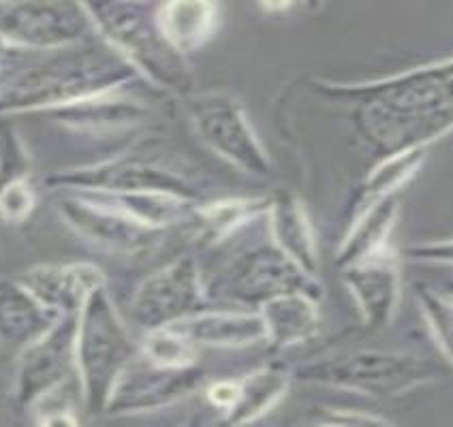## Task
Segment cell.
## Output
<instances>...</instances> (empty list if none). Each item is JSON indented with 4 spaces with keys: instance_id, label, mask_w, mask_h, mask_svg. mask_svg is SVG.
Wrapping results in <instances>:
<instances>
[{
    "instance_id": "obj_1",
    "label": "cell",
    "mask_w": 453,
    "mask_h": 427,
    "mask_svg": "<svg viewBox=\"0 0 453 427\" xmlns=\"http://www.w3.org/2000/svg\"><path fill=\"white\" fill-rule=\"evenodd\" d=\"M319 95L353 103V122L383 156L430 148L453 131V58L357 84L315 81Z\"/></svg>"
},
{
    "instance_id": "obj_2",
    "label": "cell",
    "mask_w": 453,
    "mask_h": 427,
    "mask_svg": "<svg viewBox=\"0 0 453 427\" xmlns=\"http://www.w3.org/2000/svg\"><path fill=\"white\" fill-rule=\"evenodd\" d=\"M142 81L110 45L96 37L75 48L51 51L0 86V116L51 113Z\"/></svg>"
},
{
    "instance_id": "obj_3",
    "label": "cell",
    "mask_w": 453,
    "mask_h": 427,
    "mask_svg": "<svg viewBox=\"0 0 453 427\" xmlns=\"http://www.w3.org/2000/svg\"><path fill=\"white\" fill-rule=\"evenodd\" d=\"M84 4L96 37L110 45L150 88L182 99L195 92L188 60L169 45L158 28V4L125 0Z\"/></svg>"
},
{
    "instance_id": "obj_4",
    "label": "cell",
    "mask_w": 453,
    "mask_h": 427,
    "mask_svg": "<svg viewBox=\"0 0 453 427\" xmlns=\"http://www.w3.org/2000/svg\"><path fill=\"white\" fill-rule=\"evenodd\" d=\"M139 347L118 312L107 286L88 297L77 315L75 370L81 400L90 415H103L125 368L137 357Z\"/></svg>"
},
{
    "instance_id": "obj_5",
    "label": "cell",
    "mask_w": 453,
    "mask_h": 427,
    "mask_svg": "<svg viewBox=\"0 0 453 427\" xmlns=\"http://www.w3.org/2000/svg\"><path fill=\"white\" fill-rule=\"evenodd\" d=\"M439 374L441 370L419 355L362 348L306 362L293 372V378L368 398H398L421 385L434 383Z\"/></svg>"
},
{
    "instance_id": "obj_6",
    "label": "cell",
    "mask_w": 453,
    "mask_h": 427,
    "mask_svg": "<svg viewBox=\"0 0 453 427\" xmlns=\"http://www.w3.org/2000/svg\"><path fill=\"white\" fill-rule=\"evenodd\" d=\"M182 105L193 131L216 156L250 178L267 179L274 176L270 154L252 128L238 96L225 90L190 92L182 99Z\"/></svg>"
},
{
    "instance_id": "obj_7",
    "label": "cell",
    "mask_w": 453,
    "mask_h": 427,
    "mask_svg": "<svg viewBox=\"0 0 453 427\" xmlns=\"http://www.w3.org/2000/svg\"><path fill=\"white\" fill-rule=\"evenodd\" d=\"M287 293H306L321 300L323 289L317 278L291 263L272 241L242 252L220 271L219 280L208 286V297L216 295L252 310H259L265 301Z\"/></svg>"
},
{
    "instance_id": "obj_8",
    "label": "cell",
    "mask_w": 453,
    "mask_h": 427,
    "mask_svg": "<svg viewBox=\"0 0 453 427\" xmlns=\"http://www.w3.org/2000/svg\"><path fill=\"white\" fill-rule=\"evenodd\" d=\"M0 37L24 51L69 50L96 39L84 3L28 0L0 3Z\"/></svg>"
},
{
    "instance_id": "obj_9",
    "label": "cell",
    "mask_w": 453,
    "mask_h": 427,
    "mask_svg": "<svg viewBox=\"0 0 453 427\" xmlns=\"http://www.w3.org/2000/svg\"><path fill=\"white\" fill-rule=\"evenodd\" d=\"M45 184L51 190L69 193H165L199 202L197 188L187 176L133 154H116L90 164L60 169Z\"/></svg>"
},
{
    "instance_id": "obj_10",
    "label": "cell",
    "mask_w": 453,
    "mask_h": 427,
    "mask_svg": "<svg viewBox=\"0 0 453 427\" xmlns=\"http://www.w3.org/2000/svg\"><path fill=\"white\" fill-rule=\"evenodd\" d=\"M208 286L193 256L184 255L148 276L135 289L131 310L143 332L172 327L208 308Z\"/></svg>"
},
{
    "instance_id": "obj_11",
    "label": "cell",
    "mask_w": 453,
    "mask_h": 427,
    "mask_svg": "<svg viewBox=\"0 0 453 427\" xmlns=\"http://www.w3.org/2000/svg\"><path fill=\"white\" fill-rule=\"evenodd\" d=\"M77 316H65L50 332L19 348L12 395L19 408H37L48 402L75 370Z\"/></svg>"
},
{
    "instance_id": "obj_12",
    "label": "cell",
    "mask_w": 453,
    "mask_h": 427,
    "mask_svg": "<svg viewBox=\"0 0 453 427\" xmlns=\"http://www.w3.org/2000/svg\"><path fill=\"white\" fill-rule=\"evenodd\" d=\"M203 385L205 372L199 365L182 370L161 368L137 353L118 378L103 415L137 416L158 413L197 393Z\"/></svg>"
},
{
    "instance_id": "obj_13",
    "label": "cell",
    "mask_w": 453,
    "mask_h": 427,
    "mask_svg": "<svg viewBox=\"0 0 453 427\" xmlns=\"http://www.w3.org/2000/svg\"><path fill=\"white\" fill-rule=\"evenodd\" d=\"M56 214L95 248L116 255H142L157 248L167 231L150 229L77 193L56 190Z\"/></svg>"
},
{
    "instance_id": "obj_14",
    "label": "cell",
    "mask_w": 453,
    "mask_h": 427,
    "mask_svg": "<svg viewBox=\"0 0 453 427\" xmlns=\"http://www.w3.org/2000/svg\"><path fill=\"white\" fill-rule=\"evenodd\" d=\"M344 289L355 300L364 325L385 329L394 323L403 300L400 256L388 246L340 270Z\"/></svg>"
},
{
    "instance_id": "obj_15",
    "label": "cell",
    "mask_w": 453,
    "mask_h": 427,
    "mask_svg": "<svg viewBox=\"0 0 453 427\" xmlns=\"http://www.w3.org/2000/svg\"><path fill=\"white\" fill-rule=\"evenodd\" d=\"M15 278L58 318L77 316L92 293L107 286L105 271L90 261L39 263Z\"/></svg>"
},
{
    "instance_id": "obj_16",
    "label": "cell",
    "mask_w": 453,
    "mask_h": 427,
    "mask_svg": "<svg viewBox=\"0 0 453 427\" xmlns=\"http://www.w3.org/2000/svg\"><path fill=\"white\" fill-rule=\"evenodd\" d=\"M51 120L65 128L88 135H125V133H142L143 126L150 122V107L143 105L139 99L127 95V90L111 92V95L96 96V99L77 103L65 110L45 113Z\"/></svg>"
},
{
    "instance_id": "obj_17",
    "label": "cell",
    "mask_w": 453,
    "mask_h": 427,
    "mask_svg": "<svg viewBox=\"0 0 453 427\" xmlns=\"http://www.w3.org/2000/svg\"><path fill=\"white\" fill-rule=\"evenodd\" d=\"M267 233L276 250L308 276H319L317 233L306 205L289 188L276 190L267 203Z\"/></svg>"
},
{
    "instance_id": "obj_18",
    "label": "cell",
    "mask_w": 453,
    "mask_h": 427,
    "mask_svg": "<svg viewBox=\"0 0 453 427\" xmlns=\"http://www.w3.org/2000/svg\"><path fill=\"white\" fill-rule=\"evenodd\" d=\"M172 327L197 348H244L265 342V325L257 310L205 308Z\"/></svg>"
},
{
    "instance_id": "obj_19",
    "label": "cell",
    "mask_w": 453,
    "mask_h": 427,
    "mask_svg": "<svg viewBox=\"0 0 453 427\" xmlns=\"http://www.w3.org/2000/svg\"><path fill=\"white\" fill-rule=\"evenodd\" d=\"M265 325V342L276 351L311 342L321 329L319 300L306 293H287L265 301L257 310Z\"/></svg>"
},
{
    "instance_id": "obj_20",
    "label": "cell",
    "mask_w": 453,
    "mask_h": 427,
    "mask_svg": "<svg viewBox=\"0 0 453 427\" xmlns=\"http://www.w3.org/2000/svg\"><path fill=\"white\" fill-rule=\"evenodd\" d=\"M58 321L18 278H0V342L24 348Z\"/></svg>"
},
{
    "instance_id": "obj_21",
    "label": "cell",
    "mask_w": 453,
    "mask_h": 427,
    "mask_svg": "<svg viewBox=\"0 0 453 427\" xmlns=\"http://www.w3.org/2000/svg\"><path fill=\"white\" fill-rule=\"evenodd\" d=\"M157 19L163 37L187 58L214 37L220 24V9L205 0H173L158 4Z\"/></svg>"
},
{
    "instance_id": "obj_22",
    "label": "cell",
    "mask_w": 453,
    "mask_h": 427,
    "mask_svg": "<svg viewBox=\"0 0 453 427\" xmlns=\"http://www.w3.org/2000/svg\"><path fill=\"white\" fill-rule=\"evenodd\" d=\"M293 374L280 365H264L238 378V400L223 415L225 427H252L289 393Z\"/></svg>"
},
{
    "instance_id": "obj_23",
    "label": "cell",
    "mask_w": 453,
    "mask_h": 427,
    "mask_svg": "<svg viewBox=\"0 0 453 427\" xmlns=\"http://www.w3.org/2000/svg\"><path fill=\"white\" fill-rule=\"evenodd\" d=\"M400 218V199L398 194L374 203L365 212L353 216L349 223L347 233L340 241L336 250L338 270L372 255L380 248H388L391 231Z\"/></svg>"
},
{
    "instance_id": "obj_24",
    "label": "cell",
    "mask_w": 453,
    "mask_h": 427,
    "mask_svg": "<svg viewBox=\"0 0 453 427\" xmlns=\"http://www.w3.org/2000/svg\"><path fill=\"white\" fill-rule=\"evenodd\" d=\"M426 156H428V148H413V150L395 152L380 158L377 167L359 184L351 205V218L372 208L374 203L398 194L424 167Z\"/></svg>"
},
{
    "instance_id": "obj_25",
    "label": "cell",
    "mask_w": 453,
    "mask_h": 427,
    "mask_svg": "<svg viewBox=\"0 0 453 427\" xmlns=\"http://www.w3.org/2000/svg\"><path fill=\"white\" fill-rule=\"evenodd\" d=\"M267 203L270 197H234L199 203L190 223L195 225L203 244H220L238 233L242 226L265 216Z\"/></svg>"
},
{
    "instance_id": "obj_26",
    "label": "cell",
    "mask_w": 453,
    "mask_h": 427,
    "mask_svg": "<svg viewBox=\"0 0 453 427\" xmlns=\"http://www.w3.org/2000/svg\"><path fill=\"white\" fill-rule=\"evenodd\" d=\"M139 355L161 368L182 370L197 365V347L173 327L143 332V339L139 342Z\"/></svg>"
},
{
    "instance_id": "obj_27",
    "label": "cell",
    "mask_w": 453,
    "mask_h": 427,
    "mask_svg": "<svg viewBox=\"0 0 453 427\" xmlns=\"http://www.w3.org/2000/svg\"><path fill=\"white\" fill-rule=\"evenodd\" d=\"M415 300L428 323L432 338L436 339V347L453 363V297L426 282H417Z\"/></svg>"
},
{
    "instance_id": "obj_28",
    "label": "cell",
    "mask_w": 453,
    "mask_h": 427,
    "mask_svg": "<svg viewBox=\"0 0 453 427\" xmlns=\"http://www.w3.org/2000/svg\"><path fill=\"white\" fill-rule=\"evenodd\" d=\"M30 176V154L12 118L0 116V188Z\"/></svg>"
},
{
    "instance_id": "obj_29",
    "label": "cell",
    "mask_w": 453,
    "mask_h": 427,
    "mask_svg": "<svg viewBox=\"0 0 453 427\" xmlns=\"http://www.w3.org/2000/svg\"><path fill=\"white\" fill-rule=\"evenodd\" d=\"M37 188H35L30 176L15 179L0 188V220L4 225H24L37 210Z\"/></svg>"
},
{
    "instance_id": "obj_30",
    "label": "cell",
    "mask_w": 453,
    "mask_h": 427,
    "mask_svg": "<svg viewBox=\"0 0 453 427\" xmlns=\"http://www.w3.org/2000/svg\"><path fill=\"white\" fill-rule=\"evenodd\" d=\"M404 256L411 261H417V263L453 267V240L411 244L404 248Z\"/></svg>"
},
{
    "instance_id": "obj_31",
    "label": "cell",
    "mask_w": 453,
    "mask_h": 427,
    "mask_svg": "<svg viewBox=\"0 0 453 427\" xmlns=\"http://www.w3.org/2000/svg\"><path fill=\"white\" fill-rule=\"evenodd\" d=\"M312 427H394L383 416L359 410H327Z\"/></svg>"
},
{
    "instance_id": "obj_32",
    "label": "cell",
    "mask_w": 453,
    "mask_h": 427,
    "mask_svg": "<svg viewBox=\"0 0 453 427\" xmlns=\"http://www.w3.org/2000/svg\"><path fill=\"white\" fill-rule=\"evenodd\" d=\"M205 398L208 402L219 408L220 413H226V410L234 408L235 400H238V378H225V380H216V383L208 385L205 387Z\"/></svg>"
},
{
    "instance_id": "obj_33",
    "label": "cell",
    "mask_w": 453,
    "mask_h": 427,
    "mask_svg": "<svg viewBox=\"0 0 453 427\" xmlns=\"http://www.w3.org/2000/svg\"><path fill=\"white\" fill-rule=\"evenodd\" d=\"M37 427H80V419L73 410L56 408L41 413L37 419Z\"/></svg>"
},
{
    "instance_id": "obj_34",
    "label": "cell",
    "mask_w": 453,
    "mask_h": 427,
    "mask_svg": "<svg viewBox=\"0 0 453 427\" xmlns=\"http://www.w3.org/2000/svg\"><path fill=\"white\" fill-rule=\"evenodd\" d=\"M18 54H19V51L15 50L12 43H7V41L0 37V66L4 65V60L13 58V56H18Z\"/></svg>"
},
{
    "instance_id": "obj_35",
    "label": "cell",
    "mask_w": 453,
    "mask_h": 427,
    "mask_svg": "<svg viewBox=\"0 0 453 427\" xmlns=\"http://www.w3.org/2000/svg\"><path fill=\"white\" fill-rule=\"evenodd\" d=\"M180 427H203V419H202V415H193V416H188L187 421H184L182 425Z\"/></svg>"
},
{
    "instance_id": "obj_36",
    "label": "cell",
    "mask_w": 453,
    "mask_h": 427,
    "mask_svg": "<svg viewBox=\"0 0 453 427\" xmlns=\"http://www.w3.org/2000/svg\"><path fill=\"white\" fill-rule=\"evenodd\" d=\"M442 291H445L447 295H449V297H453V278H451L449 282H447V285H445V289H442Z\"/></svg>"
},
{
    "instance_id": "obj_37",
    "label": "cell",
    "mask_w": 453,
    "mask_h": 427,
    "mask_svg": "<svg viewBox=\"0 0 453 427\" xmlns=\"http://www.w3.org/2000/svg\"><path fill=\"white\" fill-rule=\"evenodd\" d=\"M0 71H3V66H0Z\"/></svg>"
}]
</instances>
